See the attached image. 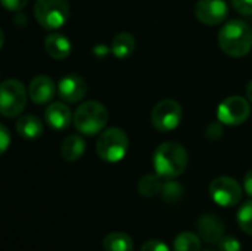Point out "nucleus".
<instances>
[{
    "label": "nucleus",
    "mask_w": 252,
    "mask_h": 251,
    "mask_svg": "<svg viewBox=\"0 0 252 251\" xmlns=\"http://www.w3.org/2000/svg\"><path fill=\"white\" fill-rule=\"evenodd\" d=\"M103 251H133V240L124 232H111L103 238Z\"/></svg>",
    "instance_id": "aec40b11"
},
{
    "label": "nucleus",
    "mask_w": 252,
    "mask_h": 251,
    "mask_svg": "<svg viewBox=\"0 0 252 251\" xmlns=\"http://www.w3.org/2000/svg\"><path fill=\"white\" fill-rule=\"evenodd\" d=\"M247 96H248V99L252 102V80L248 83V86H247Z\"/></svg>",
    "instance_id": "c756f323"
},
{
    "label": "nucleus",
    "mask_w": 252,
    "mask_h": 251,
    "mask_svg": "<svg viewBox=\"0 0 252 251\" xmlns=\"http://www.w3.org/2000/svg\"><path fill=\"white\" fill-rule=\"evenodd\" d=\"M130 141L123 129L111 127L102 132L96 142L97 155L106 163H118L128 152Z\"/></svg>",
    "instance_id": "20e7f679"
},
{
    "label": "nucleus",
    "mask_w": 252,
    "mask_h": 251,
    "mask_svg": "<svg viewBox=\"0 0 252 251\" xmlns=\"http://www.w3.org/2000/svg\"><path fill=\"white\" fill-rule=\"evenodd\" d=\"M86 152V142L80 135H69L61 145V157L68 161L74 163L80 160Z\"/></svg>",
    "instance_id": "f3484780"
},
{
    "label": "nucleus",
    "mask_w": 252,
    "mask_h": 251,
    "mask_svg": "<svg viewBox=\"0 0 252 251\" xmlns=\"http://www.w3.org/2000/svg\"><path fill=\"white\" fill-rule=\"evenodd\" d=\"M58 92H59V98L63 102L75 104V102H80L86 96L87 84L83 77L77 74H68L59 80Z\"/></svg>",
    "instance_id": "9b49d317"
},
{
    "label": "nucleus",
    "mask_w": 252,
    "mask_h": 251,
    "mask_svg": "<svg viewBox=\"0 0 252 251\" xmlns=\"http://www.w3.org/2000/svg\"><path fill=\"white\" fill-rule=\"evenodd\" d=\"M195 15L205 25H219L227 18L229 6L224 0H198Z\"/></svg>",
    "instance_id": "9d476101"
},
{
    "label": "nucleus",
    "mask_w": 252,
    "mask_h": 251,
    "mask_svg": "<svg viewBox=\"0 0 252 251\" xmlns=\"http://www.w3.org/2000/svg\"><path fill=\"white\" fill-rule=\"evenodd\" d=\"M44 118L47 124L55 129V130H63L71 124V120H74V115L71 114V109L62 104V102H55L50 104L46 111H44Z\"/></svg>",
    "instance_id": "4468645a"
},
{
    "label": "nucleus",
    "mask_w": 252,
    "mask_h": 251,
    "mask_svg": "<svg viewBox=\"0 0 252 251\" xmlns=\"http://www.w3.org/2000/svg\"><path fill=\"white\" fill-rule=\"evenodd\" d=\"M182 118H183L182 107L174 99H164L158 102L151 112L152 126L162 133L177 129Z\"/></svg>",
    "instance_id": "0eeeda50"
},
{
    "label": "nucleus",
    "mask_w": 252,
    "mask_h": 251,
    "mask_svg": "<svg viewBox=\"0 0 252 251\" xmlns=\"http://www.w3.org/2000/svg\"><path fill=\"white\" fill-rule=\"evenodd\" d=\"M242 186L238 180L229 176L216 178L210 183V197L221 207H235L242 200Z\"/></svg>",
    "instance_id": "6e6552de"
},
{
    "label": "nucleus",
    "mask_w": 252,
    "mask_h": 251,
    "mask_svg": "<svg viewBox=\"0 0 252 251\" xmlns=\"http://www.w3.org/2000/svg\"><path fill=\"white\" fill-rule=\"evenodd\" d=\"M44 49L53 59H65L71 55L72 44L63 34H50L44 40Z\"/></svg>",
    "instance_id": "2eb2a0df"
},
{
    "label": "nucleus",
    "mask_w": 252,
    "mask_h": 251,
    "mask_svg": "<svg viewBox=\"0 0 252 251\" xmlns=\"http://www.w3.org/2000/svg\"><path fill=\"white\" fill-rule=\"evenodd\" d=\"M220 49L233 58H242L252 49L251 27L242 19H233L224 24L219 33Z\"/></svg>",
    "instance_id": "f03ea898"
},
{
    "label": "nucleus",
    "mask_w": 252,
    "mask_h": 251,
    "mask_svg": "<svg viewBox=\"0 0 252 251\" xmlns=\"http://www.w3.org/2000/svg\"><path fill=\"white\" fill-rule=\"evenodd\" d=\"M236 219H238L239 228H241L245 234L252 235V200L251 201H248V203H245V204L239 209Z\"/></svg>",
    "instance_id": "5701e85b"
},
{
    "label": "nucleus",
    "mask_w": 252,
    "mask_h": 251,
    "mask_svg": "<svg viewBox=\"0 0 252 251\" xmlns=\"http://www.w3.org/2000/svg\"><path fill=\"white\" fill-rule=\"evenodd\" d=\"M162 178L158 173H149L145 175L143 178H140L139 183H137V191L142 197L145 198H154L158 194H161L162 191Z\"/></svg>",
    "instance_id": "6ab92c4d"
},
{
    "label": "nucleus",
    "mask_w": 252,
    "mask_h": 251,
    "mask_svg": "<svg viewBox=\"0 0 252 251\" xmlns=\"http://www.w3.org/2000/svg\"><path fill=\"white\" fill-rule=\"evenodd\" d=\"M34 16L46 30H58L69 19L68 0H37L34 4Z\"/></svg>",
    "instance_id": "39448f33"
},
{
    "label": "nucleus",
    "mask_w": 252,
    "mask_h": 251,
    "mask_svg": "<svg viewBox=\"0 0 252 251\" xmlns=\"http://www.w3.org/2000/svg\"><path fill=\"white\" fill-rule=\"evenodd\" d=\"M27 105V90L19 80L9 78L0 87V112L3 117L12 118L19 115Z\"/></svg>",
    "instance_id": "423d86ee"
},
{
    "label": "nucleus",
    "mask_w": 252,
    "mask_h": 251,
    "mask_svg": "<svg viewBox=\"0 0 252 251\" xmlns=\"http://www.w3.org/2000/svg\"><path fill=\"white\" fill-rule=\"evenodd\" d=\"M134 49H136V40L130 33H118L112 40L111 52L118 59L128 58L134 52Z\"/></svg>",
    "instance_id": "a211bd4d"
},
{
    "label": "nucleus",
    "mask_w": 252,
    "mask_h": 251,
    "mask_svg": "<svg viewBox=\"0 0 252 251\" xmlns=\"http://www.w3.org/2000/svg\"><path fill=\"white\" fill-rule=\"evenodd\" d=\"M152 163L155 167V173H158L162 179L170 180L185 173L189 164V155L180 143L164 142L157 146Z\"/></svg>",
    "instance_id": "f257e3e1"
},
{
    "label": "nucleus",
    "mask_w": 252,
    "mask_h": 251,
    "mask_svg": "<svg viewBox=\"0 0 252 251\" xmlns=\"http://www.w3.org/2000/svg\"><path fill=\"white\" fill-rule=\"evenodd\" d=\"M232 3L241 15H252V0H232Z\"/></svg>",
    "instance_id": "393cba45"
},
{
    "label": "nucleus",
    "mask_w": 252,
    "mask_h": 251,
    "mask_svg": "<svg viewBox=\"0 0 252 251\" xmlns=\"http://www.w3.org/2000/svg\"><path fill=\"white\" fill-rule=\"evenodd\" d=\"M109 114L103 104L97 101L83 102L74 112V126L84 136H94L100 133L106 123Z\"/></svg>",
    "instance_id": "7ed1b4c3"
},
{
    "label": "nucleus",
    "mask_w": 252,
    "mask_h": 251,
    "mask_svg": "<svg viewBox=\"0 0 252 251\" xmlns=\"http://www.w3.org/2000/svg\"><path fill=\"white\" fill-rule=\"evenodd\" d=\"M219 249L220 251H242L239 240L232 235H224L219 243Z\"/></svg>",
    "instance_id": "b1692460"
},
{
    "label": "nucleus",
    "mask_w": 252,
    "mask_h": 251,
    "mask_svg": "<svg viewBox=\"0 0 252 251\" xmlns=\"http://www.w3.org/2000/svg\"><path fill=\"white\" fill-rule=\"evenodd\" d=\"M140 251H170V249L162 243V241H158V240H149L146 241Z\"/></svg>",
    "instance_id": "a878e982"
},
{
    "label": "nucleus",
    "mask_w": 252,
    "mask_h": 251,
    "mask_svg": "<svg viewBox=\"0 0 252 251\" xmlns=\"http://www.w3.org/2000/svg\"><path fill=\"white\" fill-rule=\"evenodd\" d=\"M55 93H56V84L47 75L34 77L28 86V96L37 105H43V104L50 102L53 99Z\"/></svg>",
    "instance_id": "ddd939ff"
},
{
    "label": "nucleus",
    "mask_w": 252,
    "mask_h": 251,
    "mask_svg": "<svg viewBox=\"0 0 252 251\" xmlns=\"http://www.w3.org/2000/svg\"><path fill=\"white\" fill-rule=\"evenodd\" d=\"M196 231L207 244H219L224 237V223L216 215H204L196 222Z\"/></svg>",
    "instance_id": "f8f14e48"
},
{
    "label": "nucleus",
    "mask_w": 252,
    "mask_h": 251,
    "mask_svg": "<svg viewBox=\"0 0 252 251\" xmlns=\"http://www.w3.org/2000/svg\"><path fill=\"white\" fill-rule=\"evenodd\" d=\"M27 3L28 0H1V4L4 6V9L12 10V12L21 10Z\"/></svg>",
    "instance_id": "bb28decb"
},
{
    "label": "nucleus",
    "mask_w": 252,
    "mask_h": 251,
    "mask_svg": "<svg viewBox=\"0 0 252 251\" xmlns=\"http://www.w3.org/2000/svg\"><path fill=\"white\" fill-rule=\"evenodd\" d=\"M10 143V135H9V130L6 129V126H0V151L1 154L6 152L7 146Z\"/></svg>",
    "instance_id": "cd10ccee"
},
{
    "label": "nucleus",
    "mask_w": 252,
    "mask_h": 251,
    "mask_svg": "<svg viewBox=\"0 0 252 251\" xmlns=\"http://www.w3.org/2000/svg\"><path fill=\"white\" fill-rule=\"evenodd\" d=\"M15 127H16L18 135L21 138H24V139H28V141L40 138L43 135V132H44L43 123L35 115H31V114L19 117L16 120V126Z\"/></svg>",
    "instance_id": "dca6fc26"
},
{
    "label": "nucleus",
    "mask_w": 252,
    "mask_h": 251,
    "mask_svg": "<svg viewBox=\"0 0 252 251\" xmlns=\"http://www.w3.org/2000/svg\"><path fill=\"white\" fill-rule=\"evenodd\" d=\"M183 192H185V191H183V186H182L179 182L170 179V180H167V182L162 185L161 198H162L165 203H168V204H174V203H179V201L182 200Z\"/></svg>",
    "instance_id": "4be33fe9"
},
{
    "label": "nucleus",
    "mask_w": 252,
    "mask_h": 251,
    "mask_svg": "<svg viewBox=\"0 0 252 251\" xmlns=\"http://www.w3.org/2000/svg\"><path fill=\"white\" fill-rule=\"evenodd\" d=\"M244 189L252 198V170H250L244 178Z\"/></svg>",
    "instance_id": "c85d7f7f"
},
{
    "label": "nucleus",
    "mask_w": 252,
    "mask_h": 251,
    "mask_svg": "<svg viewBox=\"0 0 252 251\" xmlns=\"http://www.w3.org/2000/svg\"><path fill=\"white\" fill-rule=\"evenodd\" d=\"M251 107L248 99L242 96H230L224 99L217 109V118L226 126H239L250 118Z\"/></svg>",
    "instance_id": "1a4fd4ad"
},
{
    "label": "nucleus",
    "mask_w": 252,
    "mask_h": 251,
    "mask_svg": "<svg viewBox=\"0 0 252 251\" xmlns=\"http://www.w3.org/2000/svg\"><path fill=\"white\" fill-rule=\"evenodd\" d=\"M174 251H201V237L193 232H180L173 243Z\"/></svg>",
    "instance_id": "412c9836"
},
{
    "label": "nucleus",
    "mask_w": 252,
    "mask_h": 251,
    "mask_svg": "<svg viewBox=\"0 0 252 251\" xmlns=\"http://www.w3.org/2000/svg\"><path fill=\"white\" fill-rule=\"evenodd\" d=\"M207 251H214V250H207Z\"/></svg>",
    "instance_id": "7c9ffc66"
}]
</instances>
